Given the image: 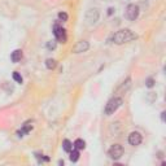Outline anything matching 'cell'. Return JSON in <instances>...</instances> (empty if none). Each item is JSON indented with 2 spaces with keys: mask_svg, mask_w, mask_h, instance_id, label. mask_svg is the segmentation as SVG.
Wrapping results in <instances>:
<instances>
[{
  "mask_svg": "<svg viewBox=\"0 0 166 166\" xmlns=\"http://www.w3.org/2000/svg\"><path fill=\"white\" fill-rule=\"evenodd\" d=\"M128 143H130L131 145H134V147H136V145H139L140 143H142V135L139 134V132H131L130 135H128Z\"/></svg>",
  "mask_w": 166,
  "mask_h": 166,
  "instance_id": "cell-7",
  "label": "cell"
},
{
  "mask_svg": "<svg viewBox=\"0 0 166 166\" xmlns=\"http://www.w3.org/2000/svg\"><path fill=\"white\" fill-rule=\"evenodd\" d=\"M53 34H55L56 39L62 42V43H65L66 42V34H65V30L62 27H60L59 25H55V27H53Z\"/></svg>",
  "mask_w": 166,
  "mask_h": 166,
  "instance_id": "cell-6",
  "label": "cell"
},
{
  "mask_svg": "<svg viewBox=\"0 0 166 166\" xmlns=\"http://www.w3.org/2000/svg\"><path fill=\"white\" fill-rule=\"evenodd\" d=\"M45 66H47L48 69H53L56 66V61L53 59H48L47 61H45Z\"/></svg>",
  "mask_w": 166,
  "mask_h": 166,
  "instance_id": "cell-14",
  "label": "cell"
},
{
  "mask_svg": "<svg viewBox=\"0 0 166 166\" xmlns=\"http://www.w3.org/2000/svg\"><path fill=\"white\" fill-rule=\"evenodd\" d=\"M31 128H32V122H31V121H27V122H25V123H23L22 128H21V130L17 132V134H18V136H23L25 134L30 132V131H31Z\"/></svg>",
  "mask_w": 166,
  "mask_h": 166,
  "instance_id": "cell-9",
  "label": "cell"
},
{
  "mask_svg": "<svg viewBox=\"0 0 166 166\" xmlns=\"http://www.w3.org/2000/svg\"><path fill=\"white\" fill-rule=\"evenodd\" d=\"M145 86L151 88V87H153V86H155V81H153L152 78H148V79L145 81Z\"/></svg>",
  "mask_w": 166,
  "mask_h": 166,
  "instance_id": "cell-17",
  "label": "cell"
},
{
  "mask_svg": "<svg viewBox=\"0 0 166 166\" xmlns=\"http://www.w3.org/2000/svg\"><path fill=\"white\" fill-rule=\"evenodd\" d=\"M59 18L61 21H68V14L64 13V12H60V13H59Z\"/></svg>",
  "mask_w": 166,
  "mask_h": 166,
  "instance_id": "cell-18",
  "label": "cell"
},
{
  "mask_svg": "<svg viewBox=\"0 0 166 166\" xmlns=\"http://www.w3.org/2000/svg\"><path fill=\"white\" fill-rule=\"evenodd\" d=\"M108 13H109V14L113 13V8H109V12H108Z\"/></svg>",
  "mask_w": 166,
  "mask_h": 166,
  "instance_id": "cell-20",
  "label": "cell"
},
{
  "mask_svg": "<svg viewBox=\"0 0 166 166\" xmlns=\"http://www.w3.org/2000/svg\"><path fill=\"white\" fill-rule=\"evenodd\" d=\"M13 79H14L16 82H17V83H22V77H21L17 72H14V73H13Z\"/></svg>",
  "mask_w": 166,
  "mask_h": 166,
  "instance_id": "cell-15",
  "label": "cell"
},
{
  "mask_svg": "<svg viewBox=\"0 0 166 166\" xmlns=\"http://www.w3.org/2000/svg\"><path fill=\"white\" fill-rule=\"evenodd\" d=\"M136 38V35L132 32L131 30L128 29H123V30H119L117 31L115 34L113 35V40L115 44H123V43H127V42H131Z\"/></svg>",
  "mask_w": 166,
  "mask_h": 166,
  "instance_id": "cell-1",
  "label": "cell"
},
{
  "mask_svg": "<svg viewBox=\"0 0 166 166\" xmlns=\"http://www.w3.org/2000/svg\"><path fill=\"white\" fill-rule=\"evenodd\" d=\"M21 59H22V51H21V49H16V51L12 52L11 60L13 62H18Z\"/></svg>",
  "mask_w": 166,
  "mask_h": 166,
  "instance_id": "cell-10",
  "label": "cell"
},
{
  "mask_svg": "<svg viewBox=\"0 0 166 166\" xmlns=\"http://www.w3.org/2000/svg\"><path fill=\"white\" fill-rule=\"evenodd\" d=\"M79 160V152L77 151H70V161H73V162H75V161Z\"/></svg>",
  "mask_w": 166,
  "mask_h": 166,
  "instance_id": "cell-13",
  "label": "cell"
},
{
  "mask_svg": "<svg viewBox=\"0 0 166 166\" xmlns=\"http://www.w3.org/2000/svg\"><path fill=\"white\" fill-rule=\"evenodd\" d=\"M47 48L48 49H55L56 48V40H49L47 43Z\"/></svg>",
  "mask_w": 166,
  "mask_h": 166,
  "instance_id": "cell-16",
  "label": "cell"
},
{
  "mask_svg": "<svg viewBox=\"0 0 166 166\" xmlns=\"http://www.w3.org/2000/svg\"><path fill=\"white\" fill-rule=\"evenodd\" d=\"M139 16V7L135 5V4H130L126 8V17L130 21H135Z\"/></svg>",
  "mask_w": 166,
  "mask_h": 166,
  "instance_id": "cell-4",
  "label": "cell"
},
{
  "mask_svg": "<svg viewBox=\"0 0 166 166\" xmlns=\"http://www.w3.org/2000/svg\"><path fill=\"white\" fill-rule=\"evenodd\" d=\"M62 148H64L65 152H70L73 149V144L69 142V140H64L62 142Z\"/></svg>",
  "mask_w": 166,
  "mask_h": 166,
  "instance_id": "cell-12",
  "label": "cell"
},
{
  "mask_svg": "<svg viewBox=\"0 0 166 166\" xmlns=\"http://www.w3.org/2000/svg\"><path fill=\"white\" fill-rule=\"evenodd\" d=\"M121 105H122V99L121 97H113L112 100L108 101V104L105 105V110H104V113H105L106 115L114 114V112L117 110Z\"/></svg>",
  "mask_w": 166,
  "mask_h": 166,
  "instance_id": "cell-2",
  "label": "cell"
},
{
  "mask_svg": "<svg viewBox=\"0 0 166 166\" xmlns=\"http://www.w3.org/2000/svg\"><path fill=\"white\" fill-rule=\"evenodd\" d=\"M74 147H75L78 151L79 149H85L86 148V143H85V140H82V139H77L75 142H74Z\"/></svg>",
  "mask_w": 166,
  "mask_h": 166,
  "instance_id": "cell-11",
  "label": "cell"
},
{
  "mask_svg": "<svg viewBox=\"0 0 166 166\" xmlns=\"http://www.w3.org/2000/svg\"><path fill=\"white\" fill-rule=\"evenodd\" d=\"M90 48V44H88V42L87 40H81V42H78L77 45L74 47V53H82V52H86L87 49Z\"/></svg>",
  "mask_w": 166,
  "mask_h": 166,
  "instance_id": "cell-8",
  "label": "cell"
},
{
  "mask_svg": "<svg viewBox=\"0 0 166 166\" xmlns=\"http://www.w3.org/2000/svg\"><path fill=\"white\" fill-rule=\"evenodd\" d=\"M161 118H162V121H165V112H162V113H161Z\"/></svg>",
  "mask_w": 166,
  "mask_h": 166,
  "instance_id": "cell-19",
  "label": "cell"
},
{
  "mask_svg": "<svg viewBox=\"0 0 166 166\" xmlns=\"http://www.w3.org/2000/svg\"><path fill=\"white\" fill-rule=\"evenodd\" d=\"M108 155H109V157H110V158H113V160L121 158L122 155H123V148H122V145H121V144H114V145H112L110 149H109V152H108Z\"/></svg>",
  "mask_w": 166,
  "mask_h": 166,
  "instance_id": "cell-3",
  "label": "cell"
},
{
  "mask_svg": "<svg viewBox=\"0 0 166 166\" xmlns=\"http://www.w3.org/2000/svg\"><path fill=\"white\" fill-rule=\"evenodd\" d=\"M99 20V11L97 9H88L86 13V21L88 25L96 23Z\"/></svg>",
  "mask_w": 166,
  "mask_h": 166,
  "instance_id": "cell-5",
  "label": "cell"
}]
</instances>
